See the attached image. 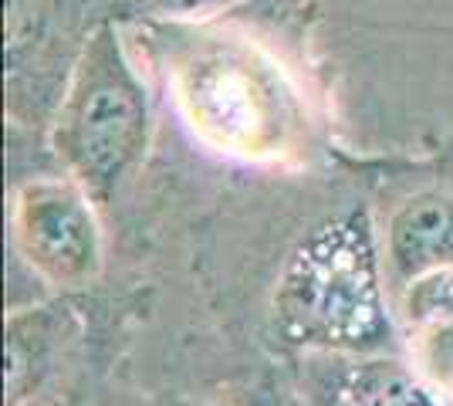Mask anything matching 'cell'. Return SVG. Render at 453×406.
<instances>
[{
    "mask_svg": "<svg viewBox=\"0 0 453 406\" xmlns=\"http://www.w3.org/2000/svg\"><path fill=\"white\" fill-rule=\"evenodd\" d=\"M133 27L180 129L207 156L267 173H298L321 156L315 92L267 34L224 14Z\"/></svg>",
    "mask_w": 453,
    "mask_h": 406,
    "instance_id": "obj_1",
    "label": "cell"
},
{
    "mask_svg": "<svg viewBox=\"0 0 453 406\" xmlns=\"http://www.w3.org/2000/svg\"><path fill=\"white\" fill-rule=\"evenodd\" d=\"M271 322L295 352H393L399 326L369 213L321 220L288 254Z\"/></svg>",
    "mask_w": 453,
    "mask_h": 406,
    "instance_id": "obj_2",
    "label": "cell"
},
{
    "mask_svg": "<svg viewBox=\"0 0 453 406\" xmlns=\"http://www.w3.org/2000/svg\"><path fill=\"white\" fill-rule=\"evenodd\" d=\"M150 142L152 98L126 24L98 20L48 122L58 170L75 176L98 203H109L142 170Z\"/></svg>",
    "mask_w": 453,
    "mask_h": 406,
    "instance_id": "obj_3",
    "label": "cell"
},
{
    "mask_svg": "<svg viewBox=\"0 0 453 406\" xmlns=\"http://www.w3.org/2000/svg\"><path fill=\"white\" fill-rule=\"evenodd\" d=\"M95 200L65 170L38 173L11 190V251L48 291L72 295L105 268V231Z\"/></svg>",
    "mask_w": 453,
    "mask_h": 406,
    "instance_id": "obj_4",
    "label": "cell"
},
{
    "mask_svg": "<svg viewBox=\"0 0 453 406\" xmlns=\"http://www.w3.org/2000/svg\"><path fill=\"white\" fill-rule=\"evenodd\" d=\"M92 0H7V112L14 122L55 116L75 68ZM105 20V18H102Z\"/></svg>",
    "mask_w": 453,
    "mask_h": 406,
    "instance_id": "obj_5",
    "label": "cell"
},
{
    "mask_svg": "<svg viewBox=\"0 0 453 406\" xmlns=\"http://www.w3.org/2000/svg\"><path fill=\"white\" fill-rule=\"evenodd\" d=\"M291 387L304 406H440L393 352H298Z\"/></svg>",
    "mask_w": 453,
    "mask_h": 406,
    "instance_id": "obj_6",
    "label": "cell"
},
{
    "mask_svg": "<svg viewBox=\"0 0 453 406\" xmlns=\"http://www.w3.org/2000/svg\"><path fill=\"white\" fill-rule=\"evenodd\" d=\"M379 254L393 295L419 274L453 268V194L419 190L396 203L379 231Z\"/></svg>",
    "mask_w": 453,
    "mask_h": 406,
    "instance_id": "obj_7",
    "label": "cell"
},
{
    "mask_svg": "<svg viewBox=\"0 0 453 406\" xmlns=\"http://www.w3.org/2000/svg\"><path fill=\"white\" fill-rule=\"evenodd\" d=\"M399 335L430 326H453V268L419 274L393 295Z\"/></svg>",
    "mask_w": 453,
    "mask_h": 406,
    "instance_id": "obj_8",
    "label": "cell"
},
{
    "mask_svg": "<svg viewBox=\"0 0 453 406\" xmlns=\"http://www.w3.org/2000/svg\"><path fill=\"white\" fill-rule=\"evenodd\" d=\"M403 356L436 403L453 406V326L406 332Z\"/></svg>",
    "mask_w": 453,
    "mask_h": 406,
    "instance_id": "obj_9",
    "label": "cell"
},
{
    "mask_svg": "<svg viewBox=\"0 0 453 406\" xmlns=\"http://www.w3.org/2000/svg\"><path fill=\"white\" fill-rule=\"evenodd\" d=\"M230 0H98L102 18L119 24H142V20L166 18H210L224 14Z\"/></svg>",
    "mask_w": 453,
    "mask_h": 406,
    "instance_id": "obj_10",
    "label": "cell"
},
{
    "mask_svg": "<svg viewBox=\"0 0 453 406\" xmlns=\"http://www.w3.org/2000/svg\"><path fill=\"white\" fill-rule=\"evenodd\" d=\"M241 406H304V400L291 383H261L247 393Z\"/></svg>",
    "mask_w": 453,
    "mask_h": 406,
    "instance_id": "obj_11",
    "label": "cell"
},
{
    "mask_svg": "<svg viewBox=\"0 0 453 406\" xmlns=\"http://www.w3.org/2000/svg\"><path fill=\"white\" fill-rule=\"evenodd\" d=\"M166 406H193V403H166Z\"/></svg>",
    "mask_w": 453,
    "mask_h": 406,
    "instance_id": "obj_12",
    "label": "cell"
}]
</instances>
